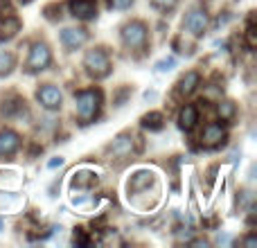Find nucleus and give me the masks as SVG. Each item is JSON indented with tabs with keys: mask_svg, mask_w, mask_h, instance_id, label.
<instances>
[{
	"mask_svg": "<svg viewBox=\"0 0 257 248\" xmlns=\"http://www.w3.org/2000/svg\"><path fill=\"white\" fill-rule=\"evenodd\" d=\"M43 14L48 21H59V18H61V5H57V3L48 5V7L43 9Z\"/></svg>",
	"mask_w": 257,
	"mask_h": 248,
	"instance_id": "4be33fe9",
	"label": "nucleus"
},
{
	"mask_svg": "<svg viewBox=\"0 0 257 248\" xmlns=\"http://www.w3.org/2000/svg\"><path fill=\"white\" fill-rule=\"evenodd\" d=\"M95 183H97V174L88 172V169H79V172L72 174V187H77V190H86V187H93Z\"/></svg>",
	"mask_w": 257,
	"mask_h": 248,
	"instance_id": "dca6fc26",
	"label": "nucleus"
},
{
	"mask_svg": "<svg viewBox=\"0 0 257 248\" xmlns=\"http://www.w3.org/2000/svg\"><path fill=\"white\" fill-rule=\"evenodd\" d=\"M12 14V0H0V14Z\"/></svg>",
	"mask_w": 257,
	"mask_h": 248,
	"instance_id": "bb28decb",
	"label": "nucleus"
},
{
	"mask_svg": "<svg viewBox=\"0 0 257 248\" xmlns=\"http://www.w3.org/2000/svg\"><path fill=\"white\" fill-rule=\"evenodd\" d=\"M217 113H219V117H221V120H226V122H230L232 117H235V113H237V108H235V104L232 102H219L217 104Z\"/></svg>",
	"mask_w": 257,
	"mask_h": 248,
	"instance_id": "6ab92c4d",
	"label": "nucleus"
},
{
	"mask_svg": "<svg viewBox=\"0 0 257 248\" xmlns=\"http://www.w3.org/2000/svg\"><path fill=\"white\" fill-rule=\"evenodd\" d=\"M21 25H23L21 18L7 14V16L3 18V23H0V41H12L14 36L21 32Z\"/></svg>",
	"mask_w": 257,
	"mask_h": 248,
	"instance_id": "4468645a",
	"label": "nucleus"
},
{
	"mask_svg": "<svg viewBox=\"0 0 257 248\" xmlns=\"http://www.w3.org/2000/svg\"><path fill=\"white\" fill-rule=\"evenodd\" d=\"M72 241H75V244H79V246H86V244H88V237H86V232L81 230V228H77V230H75V239H72Z\"/></svg>",
	"mask_w": 257,
	"mask_h": 248,
	"instance_id": "393cba45",
	"label": "nucleus"
},
{
	"mask_svg": "<svg viewBox=\"0 0 257 248\" xmlns=\"http://www.w3.org/2000/svg\"><path fill=\"white\" fill-rule=\"evenodd\" d=\"M178 0H151V5H154L156 9H160V12H169V9L176 7Z\"/></svg>",
	"mask_w": 257,
	"mask_h": 248,
	"instance_id": "b1692460",
	"label": "nucleus"
},
{
	"mask_svg": "<svg viewBox=\"0 0 257 248\" xmlns=\"http://www.w3.org/2000/svg\"><path fill=\"white\" fill-rule=\"evenodd\" d=\"M86 41H88V32H86L84 27H66V30L61 32V43H63V48H68V50L81 48V45H86Z\"/></svg>",
	"mask_w": 257,
	"mask_h": 248,
	"instance_id": "9b49d317",
	"label": "nucleus"
},
{
	"mask_svg": "<svg viewBox=\"0 0 257 248\" xmlns=\"http://www.w3.org/2000/svg\"><path fill=\"white\" fill-rule=\"evenodd\" d=\"M226 142V129L219 122H208L203 127V133H201V145H205L208 149H217Z\"/></svg>",
	"mask_w": 257,
	"mask_h": 248,
	"instance_id": "0eeeda50",
	"label": "nucleus"
},
{
	"mask_svg": "<svg viewBox=\"0 0 257 248\" xmlns=\"http://www.w3.org/2000/svg\"><path fill=\"white\" fill-rule=\"evenodd\" d=\"M154 183H156L154 172H149V169H138V172L128 178L126 190H128V194H138V192H145L147 187L154 185Z\"/></svg>",
	"mask_w": 257,
	"mask_h": 248,
	"instance_id": "9d476101",
	"label": "nucleus"
},
{
	"mask_svg": "<svg viewBox=\"0 0 257 248\" xmlns=\"http://www.w3.org/2000/svg\"><path fill=\"white\" fill-rule=\"evenodd\" d=\"M149 41V27L142 21H131L122 27V43L128 50H145Z\"/></svg>",
	"mask_w": 257,
	"mask_h": 248,
	"instance_id": "7ed1b4c3",
	"label": "nucleus"
},
{
	"mask_svg": "<svg viewBox=\"0 0 257 248\" xmlns=\"http://www.w3.org/2000/svg\"><path fill=\"white\" fill-rule=\"evenodd\" d=\"M3 228H5V221H3V219H0V230H3Z\"/></svg>",
	"mask_w": 257,
	"mask_h": 248,
	"instance_id": "2f4dec72",
	"label": "nucleus"
},
{
	"mask_svg": "<svg viewBox=\"0 0 257 248\" xmlns=\"http://www.w3.org/2000/svg\"><path fill=\"white\" fill-rule=\"evenodd\" d=\"M61 165H63V158H61V156H57V158H52L48 163V167L50 169H57V167H61Z\"/></svg>",
	"mask_w": 257,
	"mask_h": 248,
	"instance_id": "c85d7f7f",
	"label": "nucleus"
},
{
	"mask_svg": "<svg viewBox=\"0 0 257 248\" xmlns=\"http://www.w3.org/2000/svg\"><path fill=\"white\" fill-rule=\"evenodd\" d=\"M14 63H16V59L12 52H0V77H7L14 70Z\"/></svg>",
	"mask_w": 257,
	"mask_h": 248,
	"instance_id": "aec40b11",
	"label": "nucleus"
},
{
	"mask_svg": "<svg viewBox=\"0 0 257 248\" xmlns=\"http://www.w3.org/2000/svg\"><path fill=\"white\" fill-rule=\"evenodd\" d=\"M199 84H201V75H199V72H194V70L187 72V75L178 81V88H176L178 97H190V95L199 88Z\"/></svg>",
	"mask_w": 257,
	"mask_h": 248,
	"instance_id": "2eb2a0df",
	"label": "nucleus"
},
{
	"mask_svg": "<svg viewBox=\"0 0 257 248\" xmlns=\"http://www.w3.org/2000/svg\"><path fill=\"white\" fill-rule=\"evenodd\" d=\"M183 27L187 32H192L194 36H203L205 30H208V12H205L203 5H196L187 12L185 21H183Z\"/></svg>",
	"mask_w": 257,
	"mask_h": 248,
	"instance_id": "39448f33",
	"label": "nucleus"
},
{
	"mask_svg": "<svg viewBox=\"0 0 257 248\" xmlns=\"http://www.w3.org/2000/svg\"><path fill=\"white\" fill-rule=\"evenodd\" d=\"M142 127L149 129V131H163V127H165V115H163V113H158V111L147 113V115L142 117Z\"/></svg>",
	"mask_w": 257,
	"mask_h": 248,
	"instance_id": "f3484780",
	"label": "nucleus"
},
{
	"mask_svg": "<svg viewBox=\"0 0 257 248\" xmlns=\"http://www.w3.org/2000/svg\"><path fill=\"white\" fill-rule=\"evenodd\" d=\"M36 99H39V104L45 111H59L61 102H63V95L54 84H43L36 90Z\"/></svg>",
	"mask_w": 257,
	"mask_h": 248,
	"instance_id": "423d86ee",
	"label": "nucleus"
},
{
	"mask_svg": "<svg viewBox=\"0 0 257 248\" xmlns=\"http://www.w3.org/2000/svg\"><path fill=\"white\" fill-rule=\"evenodd\" d=\"M196 124H199V108L194 104H185L181 108V113H178V127L183 131H192Z\"/></svg>",
	"mask_w": 257,
	"mask_h": 248,
	"instance_id": "ddd939ff",
	"label": "nucleus"
},
{
	"mask_svg": "<svg viewBox=\"0 0 257 248\" xmlns=\"http://www.w3.org/2000/svg\"><path fill=\"white\" fill-rule=\"evenodd\" d=\"M128 95H131V86H124V88L120 90V93H117V106H122V104H124V99L128 97Z\"/></svg>",
	"mask_w": 257,
	"mask_h": 248,
	"instance_id": "a878e982",
	"label": "nucleus"
},
{
	"mask_svg": "<svg viewBox=\"0 0 257 248\" xmlns=\"http://www.w3.org/2000/svg\"><path fill=\"white\" fill-rule=\"evenodd\" d=\"M244 244H246V246H255V244H257V239H255V237H246Z\"/></svg>",
	"mask_w": 257,
	"mask_h": 248,
	"instance_id": "c756f323",
	"label": "nucleus"
},
{
	"mask_svg": "<svg viewBox=\"0 0 257 248\" xmlns=\"http://www.w3.org/2000/svg\"><path fill=\"white\" fill-rule=\"evenodd\" d=\"M104 104V93L99 88H86L79 90L75 95V106H77V115H79L81 124H90L97 120L99 111Z\"/></svg>",
	"mask_w": 257,
	"mask_h": 248,
	"instance_id": "f257e3e1",
	"label": "nucleus"
},
{
	"mask_svg": "<svg viewBox=\"0 0 257 248\" xmlns=\"http://www.w3.org/2000/svg\"><path fill=\"white\" fill-rule=\"evenodd\" d=\"M133 3H136V0H106L108 9H117V12H122V9L133 7Z\"/></svg>",
	"mask_w": 257,
	"mask_h": 248,
	"instance_id": "5701e85b",
	"label": "nucleus"
},
{
	"mask_svg": "<svg viewBox=\"0 0 257 248\" xmlns=\"http://www.w3.org/2000/svg\"><path fill=\"white\" fill-rule=\"evenodd\" d=\"M176 57H163L160 61H156V66H154V70L156 72H169V70H174L176 68Z\"/></svg>",
	"mask_w": 257,
	"mask_h": 248,
	"instance_id": "412c9836",
	"label": "nucleus"
},
{
	"mask_svg": "<svg viewBox=\"0 0 257 248\" xmlns=\"http://www.w3.org/2000/svg\"><path fill=\"white\" fill-rule=\"evenodd\" d=\"M0 113H3L5 117H23V113L27 115V108H25V102H23L18 95H12V97H7L3 102Z\"/></svg>",
	"mask_w": 257,
	"mask_h": 248,
	"instance_id": "f8f14e48",
	"label": "nucleus"
},
{
	"mask_svg": "<svg viewBox=\"0 0 257 248\" xmlns=\"http://www.w3.org/2000/svg\"><path fill=\"white\" fill-rule=\"evenodd\" d=\"M111 151L115 156H128L133 151V140H131V136H117L115 138V142H113V147H111Z\"/></svg>",
	"mask_w": 257,
	"mask_h": 248,
	"instance_id": "a211bd4d",
	"label": "nucleus"
},
{
	"mask_svg": "<svg viewBox=\"0 0 257 248\" xmlns=\"http://www.w3.org/2000/svg\"><path fill=\"white\" fill-rule=\"evenodd\" d=\"M21 3H23V5H30V3H32V0H21Z\"/></svg>",
	"mask_w": 257,
	"mask_h": 248,
	"instance_id": "473e14b6",
	"label": "nucleus"
},
{
	"mask_svg": "<svg viewBox=\"0 0 257 248\" xmlns=\"http://www.w3.org/2000/svg\"><path fill=\"white\" fill-rule=\"evenodd\" d=\"M145 99H156V93L151 90V93H145Z\"/></svg>",
	"mask_w": 257,
	"mask_h": 248,
	"instance_id": "7c9ffc66",
	"label": "nucleus"
},
{
	"mask_svg": "<svg viewBox=\"0 0 257 248\" xmlns=\"http://www.w3.org/2000/svg\"><path fill=\"white\" fill-rule=\"evenodd\" d=\"M84 68L93 79H106L111 75V59H108L106 50L104 48H93L86 52L84 57Z\"/></svg>",
	"mask_w": 257,
	"mask_h": 248,
	"instance_id": "f03ea898",
	"label": "nucleus"
},
{
	"mask_svg": "<svg viewBox=\"0 0 257 248\" xmlns=\"http://www.w3.org/2000/svg\"><path fill=\"white\" fill-rule=\"evenodd\" d=\"M50 63H52V52H50L48 43L36 41L30 48V57H27L25 70L34 75V72H41V70H45V68H50Z\"/></svg>",
	"mask_w": 257,
	"mask_h": 248,
	"instance_id": "20e7f679",
	"label": "nucleus"
},
{
	"mask_svg": "<svg viewBox=\"0 0 257 248\" xmlns=\"http://www.w3.org/2000/svg\"><path fill=\"white\" fill-rule=\"evenodd\" d=\"M21 149V136L12 129H0V158H12Z\"/></svg>",
	"mask_w": 257,
	"mask_h": 248,
	"instance_id": "1a4fd4ad",
	"label": "nucleus"
},
{
	"mask_svg": "<svg viewBox=\"0 0 257 248\" xmlns=\"http://www.w3.org/2000/svg\"><path fill=\"white\" fill-rule=\"evenodd\" d=\"M68 9L79 21H93L97 16V0H70Z\"/></svg>",
	"mask_w": 257,
	"mask_h": 248,
	"instance_id": "6e6552de",
	"label": "nucleus"
},
{
	"mask_svg": "<svg viewBox=\"0 0 257 248\" xmlns=\"http://www.w3.org/2000/svg\"><path fill=\"white\" fill-rule=\"evenodd\" d=\"M228 21H230V14H228V12H223V16H219V18H217V23H214V27H221V25H226Z\"/></svg>",
	"mask_w": 257,
	"mask_h": 248,
	"instance_id": "cd10ccee",
	"label": "nucleus"
}]
</instances>
